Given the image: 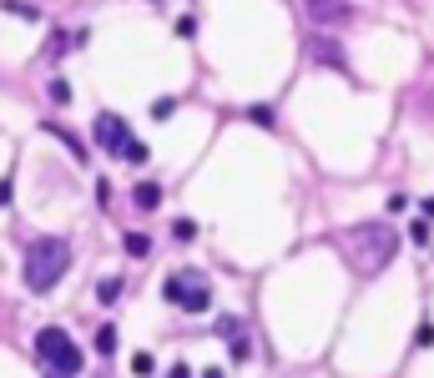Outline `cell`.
<instances>
[{
  "label": "cell",
  "mask_w": 434,
  "mask_h": 378,
  "mask_svg": "<svg viewBox=\"0 0 434 378\" xmlns=\"http://www.w3.org/2000/svg\"><path fill=\"white\" fill-rule=\"evenodd\" d=\"M394 252H399V232L389 222H359L344 232V257L359 278H374L379 267H389Z\"/></svg>",
  "instance_id": "6da1fadb"
},
{
  "label": "cell",
  "mask_w": 434,
  "mask_h": 378,
  "mask_svg": "<svg viewBox=\"0 0 434 378\" xmlns=\"http://www.w3.org/2000/svg\"><path fill=\"white\" fill-rule=\"evenodd\" d=\"M71 267V242L66 237H36L26 247V288L31 293H51Z\"/></svg>",
  "instance_id": "7a4b0ae2"
},
{
  "label": "cell",
  "mask_w": 434,
  "mask_h": 378,
  "mask_svg": "<svg viewBox=\"0 0 434 378\" xmlns=\"http://www.w3.org/2000/svg\"><path fill=\"white\" fill-rule=\"evenodd\" d=\"M36 353H41L46 373H61V378H76L81 373V348L71 343L66 328H56V323H46V328L36 333Z\"/></svg>",
  "instance_id": "3957f363"
},
{
  "label": "cell",
  "mask_w": 434,
  "mask_h": 378,
  "mask_svg": "<svg viewBox=\"0 0 434 378\" xmlns=\"http://www.w3.org/2000/svg\"><path fill=\"white\" fill-rule=\"evenodd\" d=\"M162 298L177 303V313H207L212 308V288H207V278L197 267H177V273L162 283Z\"/></svg>",
  "instance_id": "277c9868"
},
{
  "label": "cell",
  "mask_w": 434,
  "mask_h": 378,
  "mask_svg": "<svg viewBox=\"0 0 434 378\" xmlns=\"http://www.w3.org/2000/svg\"><path fill=\"white\" fill-rule=\"evenodd\" d=\"M91 136H96V151H112V156H122V151H127V141H132V126H127L117 112H101Z\"/></svg>",
  "instance_id": "5b68a950"
},
{
  "label": "cell",
  "mask_w": 434,
  "mask_h": 378,
  "mask_svg": "<svg viewBox=\"0 0 434 378\" xmlns=\"http://www.w3.org/2000/svg\"><path fill=\"white\" fill-rule=\"evenodd\" d=\"M303 11H308V21H318V26H334V21L349 16V0H303Z\"/></svg>",
  "instance_id": "8992f818"
},
{
  "label": "cell",
  "mask_w": 434,
  "mask_h": 378,
  "mask_svg": "<svg viewBox=\"0 0 434 378\" xmlns=\"http://www.w3.org/2000/svg\"><path fill=\"white\" fill-rule=\"evenodd\" d=\"M132 202H137V212H157L162 207V187L157 182H137L132 187Z\"/></svg>",
  "instance_id": "52a82bcc"
},
{
  "label": "cell",
  "mask_w": 434,
  "mask_h": 378,
  "mask_svg": "<svg viewBox=\"0 0 434 378\" xmlns=\"http://www.w3.org/2000/svg\"><path fill=\"white\" fill-rule=\"evenodd\" d=\"M41 126H46V131H51V136H61V141H66V146H71V151H76V161H86V156H91V151H86V146H81V141H76V136H71V131H66V126H56V122H41Z\"/></svg>",
  "instance_id": "ba28073f"
},
{
  "label": "cell",
  "mask_w": 434,
  "mask_h": 378,
  "mask_svg": "<svg viewBox=\"0 0 434 378\" xmlns=\"http://www.w3.org/2000/svg\"><path fill=\"white\" fill-rule=\"evenodd\" d=\"M147 156H152V146H147L142 136H132V141H127V151H122V161H132V167H142Z\"/></svg>",
  "instance_id": "9c48e42d"
},
{
  "label": "cell",
  "mask_w": 434,
  "mask_h": 378,
  "mask_svg": "<svg viewBox=\"0 0 434 378\" xmlns=\"http://www.w3.org/2000/svg\"><path fill=\"white\" fill-rule=\"evenodd\" d=\"M122 247H127L132 257H147V252H152V237H147V232H127V237H122Z\"/></svg>",
  "instance_id": "30bf717a"
},
{
  "label": "cell",
  "mask_w": 434,
  "mask_h": 378,
  "mask_svg": "<svg viewBox=\"0 0 434 378\" xmlns=\"http://www.w3.org/2000/svg\"><path fill=\"white\" fill-rule=\"evenodd\" d=\"M313 56H318V61H329V66H344V50L329 45V40H313Z\"/></svg>",
  "instance_id": "8fae6325"
},
{
  "label": "cell",
  "mask_w": 434,
  "mask_h": 378,
  "mask_svg": "<svg viewBox=\"0 0 434 378\" xmlns=\"http://www.w3.org/2000/svg\"><path fill=\"white\" fill-rule=\"evenodd\" d=\"M112 348H117V328H112V323H101V328H96V353L106 358Z\"/></svg>",
  "instance_id": "7c38bea8"
},
{
  "label": "cell",
  "mask_w": 434,
  "mask_h": 378,
  "mask_svg": "<svg viewBox=\"0 0 434 378\" xmlns=\"http://www.w3.org/2000/svg\"><path fill=\"white\" fill-rule=\"evenodd\" d=\"M157 373V358L152 353H132V378H152Z\"/></svg>",
  "instance_id": "4fadbf2b"
},
{
  "label": "cell",
  "mask_w": 434,
  "mask_h": 378,
  "mask_svg": "<svg viewBox=\"0 0 434 378\" xmlns=\"http://www.w3.org/2000/svg\"><path fill=\"white\" fill-rule=\"evenodd\" d=\"M172 237H177V242H197V222H192V217H177V222H172Z\"/></svg>",
  "instance_id": "5bb4252c"
},
{
  "label": "cell",
  "mask_w": 434,
  "mask_h": 378,
  "mask_svg": "<svg viewBox=\"0 0 434 378\" xmlns=\"http://www.w3.org/2000/svg\"><path fill=\"white\" fill-rule=\"evenodd\" d=\"M51 101H56V106L71 101V81H66V76H51Z\"/></svg>",
  "instance_id": "9a60e30c"
},
{
  "label": "cell",
  "mask_w": 434,
  "mask_h": 378,
  "mask_svg": "<svg viewBox=\"0 0 434 378\" xmlns=\"http://www.w3.org/2000/svg\"><path fill=\"white\" fill-rule=\"evenodd\" d=\"M248 122H253V126H273V106H263V101L248 106Z\"/></svg>",
  "instance_id": "2e32d148"
},
{
  "label": "cell",
  "mask_w": 434,
  "mask_h": 378,
  "mask_svg": "<svg viewBox=\"0 0 434 378\" xmlns=\"http://www.w3.org/2000/svg\"><path fill=\"white\" fill-rule=\"evenodd\" d=\"M172 112H177V101H172V96H157V101H152V117H157V122H167Z\"/></svg>",
  "instance_id": "e0dca14e"
},
{
  "label": "cell",
  "mask_w": 434,
  "mask_h": 378,
  "mask_svg": "<svg viewBox=\"0 0 434 378\" xmlns=\"http://www.w3.org/2000/svg\"><path fill=\"white\" fill-rule=\"evenodd\" d=\"M409 237H414V247H429V237H434V232H429V222H424V217H414Z\"/></svg>",
  "instance_id": "ac0fdd59"
},
{
  "label": "cell",
  "mask_w": 434,
  "mask_h": 378,
  "mask_svg": "<svg viewBox=\"0 0 434 378\" xmlns=\"http://www.w3.org/2000/svg\"><path fill=\"white\" fill-rule=\"evenodd\" d=\"M117 293H122V278H106V283L96 288V298H101V303H117Z\"/></svg>",
  "instance_id": "d6986e66"
},
{
  "label": "cell",
  "mask_w": 434,
  "mask_h": 378,
  "mask_svg": "<svg viewBox=\"0 0 434 378\" xmlns=\"http://www.w3.org/2000/svg\"><path fill=\"white\" fill-rule=\"evenodd\" d=\"M0 6H6V11H11V16H26V21H31V16H36V6H26V0H0Z\"/></svg>",
  "instance_id": "ffe728a7"
},
{
  "label": "cell",
  "mask_w": 434,
  "mask_h": 378,
  "mask_svg": "<svg viewBox=\"0 0 434 378\" xmlns=\"http://www.w3.org/2000/svg\"><path fill=\"white\" fill-rule=\"evenodd\" d=\"M177 36H182V40H192V36H197V21H192V16H182V21H177Z\"/></svg>",
  "instance_id": "44dd1931"
},
{
  "label": "cell",
  "mask_w": 434,
  "mask_h": 378,
  "mask_svg": "<svg viewBox=\"0 0 434 378\" xmlns=\"http://www.w3.org/2000/svg\"><path fill=\"white\" fill-rule=\"evenodd\" d=\"M414 343H419V348H429V343H434V323H424V328L414 333Z\"/></svg>",
  "instance_id": "7402d4cb"
},
{
  "label": "cell",
  "mask_w": 434,
  "mask_h": 378,
  "mask_svg": "<svg viewBox=\"0 0 434 378\" xmlns=\"http://www.w3.org/2000/svg\"><path fill=\"white\" fill-rule=\"evenodd\" d=\"M248 358H253V348H248V343L238 338V343H233V363H248Z\"/></svg>",
  "instance_id": "603a6c76"
},
{
  "label": "cell",
  "mask_w": 434,
  "mask_h": 378,
  "mask_svg": "<svg viewBox=\"0 0 434 378\" xmlns=\"http://www.w3.org/2000/svg\"><path fill=\"white\" fill-rule=\"evenodd\" d=\"M167 378H192V368H187V363H172V373H167Z\"/></svg>",
  "instance_id": "cb8c5ba5"
},
{
  "label": "cell",
  "mask_w": 434,
  "mask_h": 378,
  "mask_svg": "<svg viewBox=\"0 0 434 378\" xmlns=\"http://www.w3.org/2000/svg\"><path fill=\"white\" fill-rule=\"evenodd\" d=\"M11 192H16L11 182H0V207H6V202H11Z\"/></svg>",
  "instance_id": "d4e9b609"
},
{
  "label": "cell",
  "mask_w": 434,
  "mask_h": 378,
  "mask_svg": "<svg viewBox=\"0 0 434 378\" xmlns=\"http://www.w3.org/2000/svg\"><path fill=\"white\" fill-rule=\"evenodd\" d=\"M202 378H228V373H223V368H207V373H202Z\"/></svg>",
  "instance_id": "484cf974"
},
{
  "label": "cell",
  "mask_w": 434,
  "mask_h": 378,
  "mask_svg": "<svg viewBox=\"0 0 434 378\" xmlns=\"http://www.w3.org/2000/svg\"><path fill=\"white\" fill-rule=\"evenodd\" d=\"M152 6H157V0H152Z\"/></svg>",
  "instance_id": "4316f807"
}]
</instances>
